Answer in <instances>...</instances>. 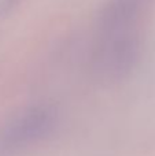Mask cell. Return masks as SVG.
Masks as SVG:
<instances>
[{
	"label": "cell",
	"mask_w": 155,
	"mask_h": 156,
	"mask_svg": "<svg viewBox=\"0 0 155 156\" xmlns=\"http://www.w3.org/2000/svg\"><path fill=\"white\" fill-rule=\"evenodd\" d=\"M148 0H109L99 19L95 63L103 74L121 76L139 54V22Z\"/></svg>",
	"instance_id": "6da1fadb"
},
{
	"label": "cell",
	"mask_w": 155,
	"mask_h": 156,
	"mask_svg": "<svg viewBox=\"0 0 155 156\" xmlns=\"http://www.w3.org/2000/svg\"><path fill=\"white\" fill-rule=\"evenodd\" d=\"M54 123V112L37 105L14 116L3 130V141L8 147H21L41 138Z\"/></svg>",
	"instance_id": "7a4b0ae2"
}]
</instances>
